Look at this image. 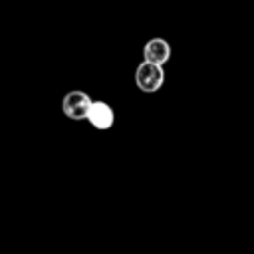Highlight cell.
I'll return each instance as SVG.
<instances>
[{"instance_id": "obj_1", "label": "cell", "mask_w": 254, "mask_h": 254, "mask_svg": "<svg viewBox=\"0 0 254 254\" xmlns=\"http://www.w3.org/2000/svg\"><path fill=\"white\" fill-rule=\"evenodd\" d=\"M135 83L143 93H155L165 83L163 65H155L149 62H141L135 69Z\"/></svg>"}, {"instance_id": "obj_2", "label": "cell", "mask_w": 254, "mask_h": 254, "mask_svg": "<svg viewBox=\"0 0 254 254\" xmlns=\"http://www.w3.org/2000/svg\"><path fill=\"white\" fill-rule=\"evenodd\" d=\"M91 101L93 99L85 91L73 89V91H69V93L64 95V99H62V111H64L65 117H69L73 121H81V119L87 117V111L91 107Z\"/></svg>"}, {"instance_id": "obj_3", "label": "cell", "mask_w": 254, "mask_h": 254, "mask_svg": "<svg viewBox=\"0 0 254 254\" xmlns=\"http://www.w3.org/2000/svg\"><path fill=\"white\" fill-rule=\"evenodd\" d=\"M85 119L89 121V125L93 129L107 131L115 123V113H113V109H111L109 103H105V101H91V107H89Z\"/></svg>"}, {"instance_id": "obj_4", "label": "cell", "mask_w": 254, "mask_h": 254, "mask_svg": "<svg viewBox=\"0 0 254 254\" xmlns=\"http://www.w3.org/2000/svg\"><path fill=\"white\" fill-rule=\"evenodd\" d=\"M171 60V46L163 38H151L143 48V62L163 65Z\"/></svg>"}]
</instances>
